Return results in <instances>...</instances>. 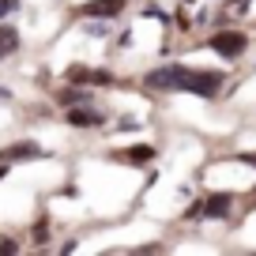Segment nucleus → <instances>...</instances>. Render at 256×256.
I'll return each mask as SVG.
<instances>
[{
  "instance_id": "f257e3e1",
  "label": "nucleus",
  "mask_w": 256,
  "mask_h": 256,
  "mask_svg": "<svg viewBox=\"0 0 256 256\" xmlns=\"http://www.w3.org/2000/svg\"><path fill=\"white\" fill-rule=\"evenodd\" d=\"M226 83H230V76H226L222 68H188V64H184L181 80H177V90H181V94H192V98H204V102H215L226 90Z\"/></svg>"
},
{
  "instance_id": "f03ea898",
  "label": "nucleus",
  "mask_w": 256,
  "mask_h": 256,
  "mask_svg": "<svg viewBox=\"0 0 256 256\" xmlns=\"http://www.w3.org/2000/svg\"><path fill=\"white\" fill-rule=\"evenodd\" d=\"M234 192H204L188 208L181 211L184 222H215V218H230L234 215Z\"/></svg>"
},
{
  "instance_id": "7ed1b4c3",
  "label": "nucleus",
  "mask_w": 256,
  "mask_h": 256,
  "mask_svg": "<svg viewBox=\"0 0 256 256\" xmlns=\"http://www.w3.org/2000/svg\"><path fill=\"white\" fill-rule=\"evenodd\" d=\"M204 46H208L211 53H218L222 60L238 64V60H245L252 38H248V30H241V26H218V30L208 34V42H204Z\"/></svg>"
},
{
  "instance_id": "20e7f679",
  "label": "nucleus",
  "mask_w": 256,
  "mask_h": 256,
  "mask_svg": "<svg viewBox=\"0 0 256 256\" xmlns=\"http://www.w3.org/2000/svg\"><path fill=\"white\" fill-rule=\"evenodd\" d=\"M110 158L113 162H120V166H132V170H144V166H151L154 158H158V147L154 144H128V147H117V151H110Z\"/></svg>"
},
{
  "instance_id": "39448f33",
  "label": "nucleus",
  "mask_w": 256,
  "mask_h": 256,
  "mask_svg": "<svg viewBox=\"0 0 256 256\" xmlns=\"http://www.w3.org/2000/svg\"><path fill=\"white\" fill-rule=\"evenodd\" d=\"M184 64L181 60H170V64H158L151 72H144V90H177V80H181Z\"/></svg>"
},
{
  "instance_id": "423d86ee",
  "label": "nucleus",
  "mask_w": 256,
  "mask_h": 256,
  "mask_svg": "<svg viewBox=\"0 0 256 256\" xmlns=\"http://www.w3.org/2000/svg\"><path fill=\"white\" fill-rule=\"evenodd\" d=\"M128 12V0H83L76 16L80 19H102V23H113L117 16Z\"/></svg>"
},
{
  "instance_id": "0eeeda50",
  "label": "nucleus",
  "mask_w": 256,
  "mask_h": 256,
  "mask_svg": "<svg viewBox=\"0 0 256 256\" xmlns=\"http://www.w3.org/2000/svg\"><path fill=\"white\" fill-rule=\"evenodd\" d=\"M64 120L72 128H106L110 124V113L98 110L94 102L90 106H68V110H64Z\"/></svg>"
},
{
  "instance_id": "6e6552de",
  "label": "nucleus",
  "mask_w": 256,
  "mask_h": 256,
  "mask_svg": "<svg viewBox=\"0 0 256 256\" xmlns=\"http://www.w3.org/2000/svg\"><path fill=\"white\" fill-rule=\"evenodd\" d=\"M56 102H60L64 110H68V106H90L94 102V90L83 87V83H68V87L56 90Z\"/></svg>"
},
{
  "instance_id": "1a4fd4ad",
  "label": "nucleus",
  "mask_w": 256,
  "mask_h": 256,
  "mask_svg": "<svg viewBox=\"0 0 256 256\" xmlns=\"http://www.w3.org/2000/svg\"><path fill=\"white\" fill-rule=\"evenodd\" d=\"M42 147L34 144V140H19V144H12V147H4L0 151V158H8V162H30V158H42Z\"/></svg>"
},
{
  "instance_id": "9d476101",
  "label": "nucleus",
  "mask_w": 256,
  "mask_h": 256,
  "mask_svg": "<svg viewBox=\"0 0 256 256\" xmlns=\"http://www.w3.org/2000/svg\"><path fill=\"white\" fill-rule=\"evenodd\" d=\"M19 49V30L12 23H0V60H4V56H12Z\"/></svg>"
},
{
  "instance_id": "9b49d317",
  "label": "nucleus",
  "mask_w": 256,
  "mask_h": 256,
  "mask_svg": "<svg viewBox=\"0 0 256 256\" xmlns=\"http://www.w3.org/2000/svg\"><path fill=\"white\" fill-rule=\"evenodd\" d=\"M87 87H120V80H117L113 68H90V83Z\"/></svg>"
},
{
  "instance_id": "f8f14e48",
  "label": "nucleus",
  "mask_w": 256,
  "mask_h": 256,
  "mask_svg": "<svg viewBox=\"0 0 256 256\" xmlns=\"http://www.w3.org/2000/svg\"><path fill=\"white\" fill-rule=\"evenodd\" d=\"M64 83H83V87H87L90 83V64H72V68L64 72Z\"/></svg>"
},
{
  "instance_id": "ddd939ff",
  "label": "nucleus",
  "mask_w": 256,
  "mask_h": 256,
  "mask_svg": "<svg viewBox=\"0 0 256 256\" xmlns=\"http://www.w3.org/2000/svg\"><path fill=\"white\" fill-rule=\"evenodd\" d=\"M30 241H34L38 248H46V245H49V218H46V215H42L38 222H34V230H30Z\"/></svg>"
},
{
  "instance_id": "4468645a",
  "label": "nucleus",
  "mask_w": 256,
  "mask_h": 256,
  "mask_svg": "<svg viewBox=\"0 0 256 256\" xmlns=\"http://www.w3.org/2000/svg\"><path fill=\"white\" fill-rule=\"evenodd\" d=\"M174 19H177V30H181V34H188L192 26H196V19H192L188 12H184V4H181V8H177V12H174Z\"/></svg>"
},
{
  "instance_id": "2eb2a0df",
  "label": "nucleus",
  "mask_w": 256,
  "mask_h": 256,
  "mask_svg": "<svg viewBox=\"0 0 256 256\" xmlns=\"http://www.w3.org/2000/svg\"><path fill=\"white\" fill-rule=\"evenodd\" d=\"M248 4H252V0H226V4H222V12H226V16H245V12H248Z\"/></svg>"
},
{
  "instance_id": "dca6fc26",
  "label": "nucleus",
  "mask_w": 256,
  "mask_h": 256,
  "mask_svg": "<svg viewBox=\"0 0 256 256\" xmlns=\"http://www.w3.org/2000/svg\"><path fill=\"white\" fill-rule=\"evenodd\" d=\"M136 128H140L136 117H120V120H113V132H136Z\"/></svg>"
},
{
  "instance_id": "f3484780",
  "label": "nucleus",
  "mask_w": 256,
  "mask_h": 256,
  "mask_svg": "<svg viewBox=\"0 0 256 256\" xmlns=\"http://www.w3.org/2000/svg\"><path fill=\"white\" fill-rule=\"evenodd\" d=\"M162 248H166L162 241H147V245H136L132 252H140V256H144V252H162Z\"/></svg>"
},
{
  "instance_id": "a211bd4d",
  "label": "nucleus",
  "mask_w": 256,
  "mask_h": 256,
  "mask_svg": "<svg viewBox=\"0 0 256 256\" xmlns=\"http://www.w3.org/2000/svg\"><path fill=\"white\" fill-rule=\"evenodd\" d=\"M19 8V0H0V19L8 16V12H16Z\"/></svg>"
},
{
  "instance_id": "6ab92c4d",
  "label": "nucleus",
  "mask_w": 256,
  "mask_h": 256,
  "mask_svg": "<svg viewBox=\"0 0 256 256\" xmlns=\"http://www.w3.org/2000/svg\"><path fill=\"white\" fill-rule=\"evenodd\" d=\"M0 252H19V241H12V238H4V241H0Z\"/></svg>"
},
{
  "instance_id": "aec40b11",
  "label": "nucleus",
  "mask_w": 256,
  "mask_h": 256,
  "mask_svg": "<svg viewBox=\"0 0 256 256\" xmlns=\"http://www.w3.org/2000/svg\"><path fill=\"white\" fill-rule=\"evenodd\" d=\"M241 162H248V166H256V151H245V154H238Z\"/></svg>"
},
{
  "instance_id": "412c9836",
  "label": "nucleus",
  "mask_w": 256,
  "mask_h": 256,
  "mask_svg": "<svg viewBox=\"0 0 256 256\" xmlns=\"http://www.w3.org/2000/svg\"><path fill=\"white\" fill-rule=\"evenodd\" d=\"M8 170H12V162L4 158V162H0V181H4V177H8Z\"/></svg>"
},
{
  "instance_id": "4be33fe9",
  "label": "nucleus",
  "mask_w": 256,
  "mask_h": 256,
  "mask_svg": "<svg viewBox=\"0 0 256 256\" xmlns=\"http://www.w3.org/2000/svg\"><path fill=\"white\" fill-rule=\"evenodd\" d=\"M181 4H184V8H188V4H196V0H181Z\"/></svg>"
}]
</instances>
